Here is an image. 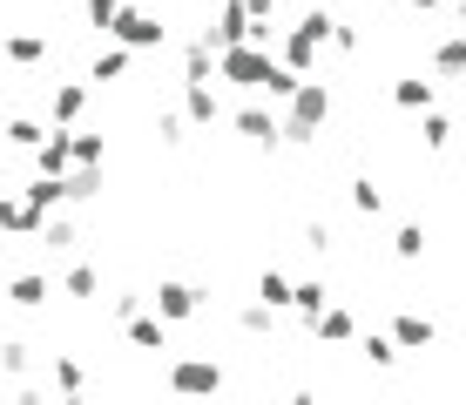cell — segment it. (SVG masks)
<instances>
[{
	"mask_svg": "<svg viewBox=\"0 0 466 405\" xmlns=\"http://www.w3.org/2000/svg\"><path fill=\"white\" fill-rule=\"evenodd\" d=\"M392 257H399V264H420V257H426V230H420V223H406V230L392 237Z\"/></svg>",
	"mask_w": 466,
	"mask_h": 405,
	"instance_id": "28",
	"label": "cell"
},
{
	"mask_svg": "<svg viewBox=\"0 0 466 405\" xmlns=\"http://www.w3.org/2000/svg\"><path fill=\"white\" fill-rule=\"evenodd\" d=\"M406 7H420V14H432V7H440V0H406Z\"/></svg>",
	"mask_w": 466,
	"mask_h": 405,
	"instance_id": "39",
	"label": "cell"
},
{
	"mask_svg": "<svg viewBox=\"0 0 466 405\" xmlns=\"http://www.w3.org/2000/svg\"><path fill=\"white\" fill-rule=\"evenodd\" d=\"M392 102L406 108V116H426V108H432V81H426V75H406V81H392Z\"/></svg>",
	"mask_w": 466,
	"mask_h": 405,
	"instance_id": "15",
	"label": "cell"
},
{
	"mask_svg": "<svg viewBox=\"0 0 466 405\" xmlns=\"http://www.w3.org/2000/svg\"><path fill=\"white\" fill-rule=\"evenodd\" d=\"M122 331H128V345H136V351H169V318L163 311H136Z\"/></svg>",
	"mask_w": 466,
	"mask_h": 405,
	"instance_id": "10",
	"label": "cell"
},
{
	"mask_svg": "<svg viewBox=\"0 0 466 405\" xmlns=\"http://www.w3.org/2000/svg\"><path fill=\"white\" fill-rule=\"evenodd\" d=\"M460 35H466V14H460Z\"/></svg>",
	"mask_w": 466,
	"mask_h": 405,
	"instance_id": "40",
	"label": "cell"
},
{
	"mask_svg": "<svg viewBox=\"0 0 466 405\" xmlns=\"http://www.w3.org/2000/svg\"><path fill=\"white\" fill-rule=\"evenodd\" d=\"M75 7H82V0H75Z\"/></svg>",
	"mask_w": 466,
	"mask_h": 405,
	"instance_id": "41",
	"label": "cell"
},
{
	"mask_svg": "<svg viewBox=\"0 0 466 405\" xmlns=\"http://www.w3.org/2000/svg\"><path fill=\"white\" fill-rule=\"evenodd\" d=\"M47 379H55L61 399H82V392H88V371L75 365V359H47Z\"/></svg>",
	"mask_w": 466,
	"mask_h": 405,
	"instance_id": "20",
	"label": "cell"
},
{
	"mask_svg": "<svg viewBox=\"0 0 466 405\" xmlns=\"http://www.w3.org/2000/svg\"><path fill=\"white\" fill-rule=\"evenodd\" d=\"M27 365H35V345H21V338H7V345H0V371H7V379H21Z\"/></svg>",
	"mask_w": 466,
	"mask_h": 405,
	"instance_id": "31",
	"label": "cell"
},
{
	"mask_svg": "<svg viewBox=\"0 0 466 405\" xmlns=\"http://www.w3.org/2000/svg\"><path fill=\"white\" fill-rule=\"evenodd\" d=\"M460 7H466V0H460Z\"/></svg>",
	"mask_w": 466,
	"mask_h": 405,
	"instance_id": "42",
	"label": "cell"
},
{
	"mask_svg": "<svg viewBox=\"0 0 466 405\" xmlns=\"http://www.w3.org/2000/svg\"><path fill=\"white\" fill-rule=\"evenodd\" d=\"M75 162H102V136L95 128H75Z\"/></svg>",
	"mask_w": 466,
	"mask_h": 405,
	"instance_id": "35",
	"label": "cell"
},
{
	"mask_svg": "<svg viewBox=\"0 0 466 405\" xmlns=\"http://www.w3.org/2000/svg\"><path fill=\"white\" fill-rule=\"evenodd\" d=\"M149 304H156V311H163L169 324H189V318H203V290H197V284H183V278H163Z\"/></svg>",
	"mask_w": 466,
	"mask_h": 405,
	"instance_id": "3",
	"label": "cell"
},
{
	"mask_svg": "<svg viewBox=\"0 0 466 405\" xmlns=\"http://www.w3.org/2000/svg\"><path fill=\"white\" fill-rule=\"evenodd\" d=\"M128 61H136V47H108V55H95V68H88V81H122L128 75Z\"/></svg>",
	"mask_w": 466,
	"mask_h": 405,
	"instance_id": "23",
	"label": "cell"
},
{
	"mask_svg": "<svg viewBox=\"0 0 466 405\" xmlns=\"http://www.w3.org/2000/svg\"><path fill=\"white\" fill-rule=\"evenodd\" d=\"M392 338H399V351H426V345H432V318L399 311V318H392Z\"/></svg>",
	"mask_w": 466,
	"mask_h": 405,
	"instance_id": "14",
	"label": "cell"
},
{
	"mask_svg": "<svg viewBox=\"0 0 466 405\" xmlns=\"http://www.w3.org/2000/svg\"><path fill=\"white\" fill-rule=\"evenodd\" d=\"M446 142H453V122L440 108H426V149H446Z\"/></svg>",
	"mask_w": 466,
	"mask_h": 405,
	"instance_id": "34",
	"label": "cell"
},
{
	"mask_svg": "<svg viewBox=\"0 0 466 405\" xmlns=\"http://www.w3.org/2000/svg\"><path fill=\"white\" fill-rule=\"evenodd\" d=\"M47 298H55L47 270H21V278H7V304H14V311H41Z\"/></svg>",
	"mask_w": 466,
	"mask_h": 405,
	"instance_id": "11",
	"label": "cell"
},
{
	"mask_svg": "<svg viewBox=\"0 0 466 405\" xmlns=\"http://www.w3.org/2000/svg\"><path fill=\"white\" fill-rule=\"evenodd\" d=\"M142 304H149V298H142V290H122V298H116V324H128V318L142 311Z\"/></svg>",
	"mask_w": 466,
	"mask_h": 405,
	"instance_id": "37",
	"label": "cell"
},
{
	"mask_svg": "<svg viewBox=\"0 0 466 405\" xmlns=\"http://www.w3.org/2000/svg\"><path fill=\"white\" fill-rule=\"evenodd\" d=\"M270 318H278L270 304H244V311H237V324H244L250 338H270Z\"/></svg>",
	"mask_w": 466,
	"mask_h": 405,
	"instance_id": "33",
	"label": "cell"
},
{
	"mask_svg": "<svg viewBox=\"0 0 466 405\" xmlns=\"http://www.w3.org/2000/svg\"><path fill=\"white\" fill-rule=\"evenodd\" d=\"M41 142H47V128H41L35 116H14V122H7V149H21V156H35V149H41Z\"/></svg>",
	"mask_w": 466,
	"mask_h": 405,
	"instance_id": "22",
	"label": "cell"
},
{
	"mask_svg": "<svg viewBox=\"0 0 466 405\" xmlns=\"http://www.w3.org/2000/svg\"><path fill=\"white\" fill-rule=\"evenodd\" d=\"M82 14H88L95 35H108V27H116V14H122V0H82Z\"/></svg>",
	"mask_w": 466,
	"mask_h": 405,
	"instance_id": "32",
	"label": "cell"
},
{
	"mask_svg": "<svg viewBox=\"0 0 466 405\" xmlns=\"http://www.w3.org/2000/svg\"><path fill=\"white\" fill-rule=\"evenodd\" d=\"M61 290H68V298H95V290H102V270H95V264H68Z\"/></svg>",
	"mask_w": 466,
	"mask_h": 405,
	"instance_id": "27",
	"label": "cell"
},
{
	"mask_svg": "<svg viewBox=\"0 0 466 405\" xmlns=\"http://www.w3.org/2000/svg\"><path fill=\"white\" fill-rule=\"evenodd\" d=\"M0 55H7L14 68H35V61H47V35H7Z\"/></svg>",
	"mask_w": 466,
	"mask_h": 405,
	"instance_id": "19",
	"label": "cell"
},
{
	"mask_svg": "<svg viewBox=\"0 0 466 405\" xmlns=\"http://www.w3.org/2000/svg\"><path fill=\"white\" fill-rule=\"evenodd\" d=\"M318 55H325V41H311L304 27H284V35H278V61H284L291 75H311Z\"/></svg>",
	"mask_w": 466,
	"mask_h": 405,
	"instance_id": "7",
	"label": "cell"
},
{
	"mask_svg": "<svg viewBox=\"0 0 466 405\" xmlns=\"http://www.w3.org/2000/svg\"><path fill=\"white\" fill-rule=\"evenodd\" d=\"M41 243L55 257H68V250H82V230H75V217H61V209H55V217L41 223Z\"/></svg>",
	"mask_w": 466,
	"mask_h": 405,
	"instance_id": "16",
	"label": "cell"
},
{
	"mask_svg": "<svg viewBox=\"0 0 466 405\" xmlns=\"http://www.w3.org/2000/svg\"><path fill=\"white\" fill-rule=\"evenodd\" d=\"M210 68H217V41L197 35V41L183 47V81H210Z\"/></svg>",
	"mask_w": 466,
	"mask_h": 405,
	"instance_id": "18",
	"label": "cell"
},
{
	"mask_svg": "<svg viewBox=\"0 0 466 405\" xmlns=\"http://www.w3.org/2000/svg\"><path fill=\"white\" fill-rule=\"evenodd\" d=\"M75 169V128H47V142L35 149V176H68Z\"/></svg>",
	"mask_w": 466,
	"mask_h": 405,
	"instance_id": "8",
	"label": "cell"
},
{
	"mask_svg": "<svg viewBox=\"0 0 466 405\" xmlns=\"http://www.w3.org/2000/svg\"><path fill=\"white\" fill-rule=\"evenodd\" d=\"M359 351H365V359H372L379 371H392V365H399V338H385V331H365V338H359Z\"/></svg>",
	"mask_w": 466,
	"mask_h": 405,
	"instance_id": "25",
	"label": "cell"
},
{
	"mask_svg": "<svg viewBox=\"0 0 466 405\" xmlns=\"http://www.w3.org/2000/svg\"><path fill=\"white\" fill-rule=\"evenodd\" d=\"M203 35H210L217 47L250 41V7H244V0H223V7H217V27H203Z\"/></svg>",
	"mask_w": 466,
	"mask_h": 405,
	"instance_id": "9",
	"label": "cell"
},
{
	"mask_svg": "<svg viewBox=\"0 0 466 405\" xmlns=\"http://www.w3.org/2000/svg\"><path fill=\"white\" fill-rule=\"evenodd\" d=\"M325 304H331V290H325V284H318V278H311V284H298V298H291V311H298L304 324H318V311H325Z\"/></svg>",
	"mask_w": 466,
	"mask_h": 405,
	"instance_id": "24",
	"label": "cell"
},
{
	"mask_svg": "<svg viewBox=\"0 0 466 405\" xmlns=\"http://www.w3.org/2000/svg\"><path fill=\"white\" fill-rule=\"evenodd\" d=\"M183 116L197 122V128H210V122L223 116V102H217V88H210V81H183Z\"/></svg>",
	"mask_w": 466,
	"mask_h": 405,
	"instance_id": "13",
	"label": "cell"
},
{
	"mask_svg": "<svg viewBox=\"0 0 466 405\" xmlns=\"http://www.w3.org/2000/svg\"><path fill=\"white\" fill-rule=\"evenodd\" d=\"M331 47H339V55H359V27L339 21V27H331Z\"/></svg>",
	"mask_w": 466,
	"mask_h": 405,
	"instance_id": "38",
	"label": "cell"
},
{
	"mask_svg": "<svg viewBox=\"0 0 466 405\" xmlns=\"http://www.w3.org/2000/svg\"><path fill=\"white\" fill-rule=\"evenodd\" d=\"M318 338H325V345H345V338H359V318L351 311H339V304H325V311H318V324H311Z\"/></svg>",
	"mask_w": 466,
	"mask_h": 405,
	"instance_id": "17",
	"label": "cell"
},
{
	"mask_svg": "<svg viewBox=\"0 0 466 405\" xmlns=\"http://www.w3.org/2000/svg\"><path fill=\"white\" fill-rule=\"evenodd\" d=\"M432 68L440 75H466V35H446L440 47H432Z\"/></svg>",
	"mask_w": 466,
	"mask_h": 405,
	"instance_id": "26",
	"label": "cell"
},
{
	"mask_svg": "<svg viewBox=\"0 0 466 405\" xmlns=\"http://www.w3.org/2000/svg\"><path fill=\"white\" fill-rule=\"evenodd\" d=\"M183 128H189L183 108H156V142H163V149H176V142H183Z\"/></svg>",
	"mask_w": 466,
	"mask_h": 405,
	"instance_id": "29",
	"label": "cell"
},
{
	"mask_svg": "<svg viewBox=\"0 0 466 405\" xmlns=\"http://www.w3.org/2000/svg\"><path fill=\"white\" fill-rule=\"evenodd\" d=\"M82 108H88V88H82V81H61V88L47 95V116H55V128H75V122H82Z\"/></svg>",
	"mask_w": 466,
	"mask_h": 405,
	"instance_id": "12",
	"label": "cell"
},
{
	"mask_svg": "<svg viewBox=\"0 0 466 405\" xmlns=\"http://www.w3.org/2000/svg\"><path fill=\"white\" fill-rule=\"evenodd\" d=\"M351 209H359V217H379V209H385V189L372 183V176H359V183H351Z\"/></svg>",
	"mask_w": 466,
	"mask_h": 405,
	"instance_id": "30",
	"label": "cell"
},
{
	"mask_svg": "<svg viewBox=\"0 0 466 405\" xmlns=\"http://www.w3.org/2000/svg\"><path fill=\"white\" fill-rule=\"evenodd\" d=\"M325 116H331V88L304 75L298 95H291V108H284V142H291V149H311L318 128H325Z\"/></svg>",
	"mask_w": 466,
	"mask_h": 405,
	"instance_id": "1",
	"label": "cell"
},
{
	"mask_svg": "<svg viewBox=\"0 0 466 405\" xmlns=\"http://www.w3.org/2000/svg\"><path fill=\"white\" fill-rule=\"evenodd\" d=\"M257 298L270 304V311H291V298H298V284L284 278V270H264V278H257Z\"/></svg>",
	"mask_w": 466,
	"mask_h": 405,
	"instance_id": "21",
	"label": "cell"
},
{
	"mask_svg": "<svg viewBox=\"0 0 466 405\" xmlns=\"http://www.w3.org/2000/svg\"><path fill=\"white\" fill-rule=\"evenodd\" d=\"M304 250H311V257L331 250V230H325V223H304Z\"/></svg>",
	"mask_w": 466,
	"mask_h": 405,
	"instance_id": "36",
	"label": "cell"
},
{
	"mask_svg": "<svg viewBox=\"0 0 466 405\" xmlns=\"http://www.w3.org/2000/svg\"><path fill=\"white\" fill-rule=\"evenodd\" d=\"M108 35H116L122 47H136V55H149V47H163V21H156V14H142V7H122Z\"/></svg>",
	"mask_w": 466,
	"mask_h": 405,
	"instance_id": "4",
	"label": "cell"
},
{
	"mask_svg": "<svg viewBox=\"0 0 466 405\" xmlns=\"http://www.w3.org/2000/svg\"><path fill=\"white\" fill-rule=\"evenodd\" d=\"M230 122H237V136H244L250 149H264V156H270V149H278V142H284V122L270 116L264 102H244V108H237Z\"/></svg>",
	"mask_w": 466,
	"mask_h": 405,
	"instance_id": "2",
	"label": "cell"
},
{
	"mask_svg": "<svg viewBox=\"0 0 466 405\" xmlns=\"http://www.w3.org/2000/svg\"><path fill=\"white\" fill-rule=\"evenodd\" d=\"M217 385H223L217 359H176L169 365V392H217Z\"/></svg>",
	"mask_w": 466,
	"mask_h": 405,
	"instance_id": "5",
	"label": "cell"
},
{
	"mask_svg": "<svg viewBox=\"0 0 466 405\" xmlns=\"http://www.w3.org/2000/svg\"><path fill=\"white\" fill-rule=\"evenodd\" d=\"M460 81H466V75H460Z\"/></svg>",
	"mask_w": 466,
	"mask_h": 405,
	"instance_id": "43",
	"label": "cell"
},
{
	"mask_svg": "<svg viewBox=\"0 0 466 405\" xmlns=\"http://www.w3.org/2000/svg\"><path fill=\"white\" fill-rule=\"evenodd\" d=\"M41 223H47V209H35V197H0V230L7 237H41Z\"/></svg>",
	"mask_w": 466,
	"mask_h": 405,
	"instance_id": "6",
	"label": "cell"
}]
</instances>
